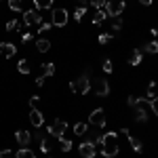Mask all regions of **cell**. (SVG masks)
<instances>
[{
	"label": "cell",
	"mask_w": 158,
	"mask_h": 158,
	"mask_svg": "<svg viewBox=\"0 0 158 158\" xmlns=\"http://www.w3.org/2000/svg\"><path fill=\"white\" fill-rule=\"evenodd\" d=\"M70 91L72 93H78V95H86L89 91H91V78H89V72L80 74L76 80L70 82Z\"/></svg>",
	"instance_id": "obj_1"
},
{
	"label": "cell",
	"mask_w": 158,
	"mask_h": 158,
	"mask_svg": "<svg viewBox=\"0 0 158 158\" xmlns=\"http://www.w3.org/2000/svg\"><path fill=\"white\" fill-rule=\"evenodd\" d=\"M51 23H53V27H65L68 25V11L65 9H53L51 11Z\"/></svg>",
	"instance_id": "obj_2"
},
{
	"label": "cell",
	"mask_w": 158,
	"mask_h": 158,
	"mask_svg": "<svg viewBox=\"0 0 158 158\" xmlns=\"http://www.w3.org/2000/svg\"><path fill=\"white\" fill-rule=\"evenodd\" d=\"M124 0H108L106 2V13H108V17H120V13L124 11Z\"/></svg>",
	"instance_id": "obj_3"
},
{
	"label": "cell",
	"mask_w": 158,
	"mask_h": 158,
	"mask_svg": "<svg viewBox=\"0 0 158 158\" xmlns=\"http://www.w3.org/2000/svg\"><path fill=\"white\" fill-rule=\"evenodd\" d=\"M47 131H49L51 137H57V139H59V137H63L65 131H68V122L59 118V120L53 122V124H49V127H47Z\"/></svg>",
	"instance_id": "obj_4"
},
{
	"label": "cell",
	"mask_w": 158,
	"mask_h": 158,
	"mask_svg": "<svg viewBox=\"0 0 158 158\" xmlns=\"http://www.w3.org/2000/svg\"><path fill=\"white\" fill-rule=\"evenodd\" d=\"M89 124H93V127H97V129H103V127H106V112L101 108L93 110V112L89 114Z\"/></svg>",
	"instance_id": "obj_5"
},
{
	"label": "cell",
	"mask_w": 158,
	"mask_h": 158,
	"mask_svg": "<svg viewBox=\"0 0 158 158\" xmlns=\"http://www.w3.org/2000/svg\"><path fill=\"white\" fill-rule=\"evenodd\" d=\"M23 23L25 25H40L42 23V13L36 11V9H30V11H23Z\"/></svg>",
	"instance_id": "obj_6"
},
{
	"label": "cell",
	"mask_w": 158,
	"mask_h": 158,
	"mask_svg": "<svg viewBox=\"0 0 158 158\" xmlns=\"http://www.w3.org/2000/svg\"><path fill=\"white\" fill-rule=\"evenodd\" d=\"M78 152L82 158H95L97 156V146H95V141H82L78 146Z\"/></svg>",
	"instance_id": "obj_7"
},
{
	"label": "cell",
	"mask_w": 158,
	"mask_h": 158,
	"mask_svg": "<svg viewBox=\"0 0 158 158\" xmlns=\"http://www.w3.org/2000/svg\"><path fill=\"white\" fill-rule=\"evenodd\" d=\"M93 93H95L97 97H108V95H110V85H108V80H103V78L93 80Z\"/></svg>",
	"instance_id": "obj_8"
},
{
	"label": "cell",
	"mask_w": 158,
	"mask_h": 158,
	"mask_svg": "<svg viewBox=\"0 0 158 158\" xmlns=\"http://www.w3.org/2000/svg\"><path fill=\"white\" fill-rule=\"evenodd\" d=\"M30 122L34 124V129H40V127L44 124V114H42L40 110L32 108V112H30Z\"/></svg>",
	"instance_id": "obj_9"
},
{
	"label": "cell",
	"mask_w": 158,
	"mask_h": 158,
	"mask_svg": "<svg viewBox=\"0 0 158 158\" xmlns=\"http://www.w3.org/2000/svg\"><path fill=\"white\" fill-rule=\"evenodd\" d=\"M15 53H17V47L13 42H0V55L2 57L11 59V57H15Z\"/></svg>",
	"instance_id": "obj_10"
},
{
	"label": "cell",
	"mask_w": 158,
	"mask_h": 158,
	"mask_svg": "<svg viewBox=\"0 0 158 158\" xmlns=\"http://www.w3.org/2000/svg\"><path fill=\"white\" fill-rule=\"evenodd\" d=\"M122 133L129 137V143H131V148H133V152H137V154H141V152H143V143H141V141H139L137 137H133L129 129H122Z\"/></svg>",
	"instance_id": "obj_11"
},
{
	"label": "cell",
	"mask_w": 158,
	"mask_h": 158,
	"mask_svg": "<svg viewBox=\"0 0 158 158\" xmlns=\"http://www.w3.org/2000/svg\"><path fill=\"white\" fill-rule=\"evenodd\" d=\"M133 118H135V122H139V124H146L148 118H150V114H148V110L143 108V106H137L135 112H133Z\"/></svg>",
	"instance_id": "obj_12"
},
{
	"label": "cell",
	"mask_w": 158,
	"mask_h": 158,
	"mask_svg": "<svg viewBox=\"0 0 158 158\" xmlns=\"http://www.w3.org/2000/svg\"><path fill=\"white\" fill-rule=\"evenodd\" d=\"M15 139H17V143H21V146L25 148L32 141V135H30V131H25V129H17V131H15Z\"/></svg>",
	"instance_id": "obj_13"
},
{
	"label": "cell",
	"mask_w": 158,
	"mask_h": 158,
	"mask_svg": "<svg viewBox=\"0 0 158 158\" xmlns=\"http://www.w3.org/2000/svg\"><path fill=\"white\" fill-rule=\"evenodd\" d=\"M99 150H101V156L114 158V156H118V150H120V146H101Z\"/></svg>",
	"instance_id": "obj_14"
},
{
	"label": "cell",
	"mask_w": 158,
	"mask_h": 158,
	"mask_svg": "<svg viewBox=\"0 0 158 158\" xmlns=\"http://www.w3.org/2000/svg\"><path fill=\"white\" fill-rule=\"evenodd\" d=\"M141 57H143V51L135 49L133 53L129 55V65H139V63H141Z\"/></svg>",
	"instance_id": "obj_15"
},
{
	"label": "cell",
	"mask_w": 158,
	"mask_h": 158,
	"mask_svg": "<svg viewBox=\"0 0 158 158\" xmlns=\"http://www.w3.org/2000/svg\"><path fill=\"white\" fill-rule=\"evenodd\" d=\"M34 9L36 11H49V9H53V0H34Z\"/></svg>",
	"instance_id": "obj_16"
},
{
	"label": "cell",
	"mask_w": 158,
	"mask_h": 158,
	"mask_svg": "<svg viewBox=\"0 0 158 158\" xmlns=\"http://www.w3.org/2000/svg\"><path fill=\"white\" fill-rule=\"evenodd\" d=\"M17 72L23 74V76H25V74H30V72H32L30 61H27V59H19V61H17Z\"/></svg>",
	"instance_id": "obj_17"
},
{
	"label": "cell",
	"mask_w": 158,
	"mask_h": 158,
	"mask_svg": "<svg viewBox=\"0 0 158 158\" xmlns=\"http://www.w3.org/2000/svg\"><path fill=\"white\" fill-rule=\"evenodd\" d=\"M106 19H108V13H106V9H97V13H95V17H93V25L103 23Z\"/></svg>",
	"instance_id": "obj_18"
},
{
	"label": "cell",
	"mask_w": 158,
	"mask_h": 158,
	"mask_svg": "<svg viewBox=\"0 0 158 158\" xmlns=\"http://www.w3.org/2000/svg\"><path fill=\"white\" fill-rule=\"evenodd\" d=\"M53 74H55V63H51V61L42 63V74H40V76L49 78V76H53Z\"/></svg>",
	"instance_id": "obj_19"
},
{
	"label": "cell",
	"mask_w": 158,
	"mask_h": 158,
	"mask_svg": "<svg viewBox=\"0 0 158 158\" xmlns=\"http://www.w3.org/2000/svg\"><path fill=\"white\" fill-rule=\"evenodd\" d=\"M36 49L40 51V53H49L51 51V40H47V38H40L36 42Z\"/></svg>",
	"instance_id": "obj_20"
},
{
	"label": "cell",
	"mask_w": 158,
	"mask_h": 158,
	"mask_svg": "<svg viewBox=\"0 0 158 158\" xmlns=\"http://www.w3.org/2000/svg\"><path fill=\"white\" fill-rule=\"evenodd\" d=\"M15 158H36V154H34V150H30V148H21V150H17Z\"/></svg>",
	"instance_id": "obj_21"
},
{
	"label": "cell",
	"mask_w": 158,
	"mask_h": 158,
	"mask_svg": "<svg viewBox=\"0 0 158 158\" xmlns=\"http://www.w3.org/2000/svg\"><path fill=\"white\" fill-rule=\"evenodd\" d=\"M120 30H122V19H120V17H112V27H110V32L116 36Z\"/></svg>",
	"instance_id": "obj_22"
},
{
	"label": "cell",
	"mask_w": 158,
	"mask_h": 158,
	"mask_svg": "<svg viewBox=\"0 0 158 158\" xmlns=\"http://www.w3.org/2000/svg\"><path fill=\"white\" fill-rule=\"evenodd\" d=\"M85 133H89V124L86 122H76L74 124V135L80 137V135H85Z\"/></svg>",
	"instance_id": "obj_23"
},
{
	"label": "cell",
	"mask_w": 158,
	"mask_h": 158,
	"mask_svg": "<svg viewBox=\"0 0 158 158\" xmlns=\"http://www.w3.org/2000/svg\"><path fill=\"white\" fill-rule=\"evenodd\" d=\"M59 150H61V152H70V150H72V141H70L65 135L59 137Z\"/></svg>",
	"instance_id": "obj_24"
},
{
	"label": "cell",
	"mask_w": 158,
	"mask_h": 158,
	"mask_svg": "<svg viewBox=\"0 0 158 158\" xmlns=\"http://www.w3.org/2000/svg\"><path fill=\"white\" fill-rule=\"evenodd\" d=\"M141 51H146V53H154V55H156V53H158V42H156V40H150V42L143 44V49H141Z\"/></svg>",
	"instance_id": "obj_25"
},
{
	"label": "cell",
	"mask_w": 158,
	"mask_h": 158,
	"mask_svg": "<svg viewBox=\"0 0 158 158\" xmlns=\"http://www.w3.org/2000/svg\"><path fill=\"white\" fill-rule=\"evenodd\" d=\"M112 38H114V34H112V32H101V34L97 36V42H99V44H108Z\"/></svg>",
	"instance_id": "obj_26"
},
{
	"label": "cell",
	"mask_w": 158,
	"mask_h": 158,
	"mask_svg": "<svg viewBox=\"0 0 158 158\" xmlns=\"http://www.w3.org/2000/svg\"><path fill=\"white\" fill-rule=\"evenodd\" d=\"M40 152H42V154H49L51 152V139H47V137L40 139Z\"/></svg>",
	"instance_id": "obj_27"
},
{
	"label": "cell",
	"mask_w": 158,
	"mask_h": 158,
	"mask_svg": "<svg viewBox=\"0 0 158 158\" xmlns=\"http://www.w3.org/2000/svg\"><path fill=\"white\" fill-rule=\"evenodd\" d=\"M17 30H21V23H19L17 19H11V21L6 23V32H17Z\"/></svg>",
	"instance_id": "obj_28"
},
{
	"label": "cell",
	"mask_w": 158,
	"mask_h": 158,
	"mask_svg": "<svg viewBox=\"0 0 158 158\" xmlns=\"http://www.w3.org/2000/svg\"><path fill=\"white\" fill-rule=\"evenodd\" d=\"M21 4H23V0H9V9L11 11L21 13Z\"/></svg>",
	"instance_id": "obj_29"
},
{
	"label": "cell",
	"mask_w": 158,
	"mask_h": 158,
	"mask_svg": "<svg viewBox=\"0 0 158 158\" xmlns=\"http://www.w3.org/2000/svg\"><path fill=\"white\" fill-rule=\"evenodd\" d=\"M85 13H86V9L76 6V11H74V19H76V21H82V19H85Z\"/></svg>",
	"instance_id": "obj_30"
},
{
	"label": "cell",
	"mask_w": 158,
	"mask_h": 158,
	"mask_svg": "<svg viewBox=\"0 0 158 158\" xmlns=\"http://www.w3.org/2000/svg\"><path fill=\"white\" fill-rule=\"evenodd\" d=\"M101 68H103V72H106V74H112V70H114V65H112V61H110V59H103Z\"/></svg>",
	"instance_id": "obj_31"
},
{
	"label": "cell",
	"mask_w": 158,
	"mask_h": 158,
	"mask_svg": "<svg viewBox=\"0 0 158 158\" xmlns=\"http://www.w3.org/2000/svg\"><path fill=\"white\" fill-rule=\"evenodd\" d=\"M150 110H152V114H154V116H158V95L150 101Z\"/></svg>",
	"instance_id": "obj_32"
},
{
	"label": "cell",
	"mask_w": 158,
	"mask_h": 158,
	"mask_svg": "<svg viewBox=\"0 0 158 158\" xmlns=\"http://www.w3.org/2000/svg\"><path fill=\"white\" fill-rule=\"evenodd\" d=\"M51 27H53V23H51V21H42V23H40V27H38V32H51Z\"/></svg>",
	"instance_id": "obj_33"
},
{
	"label": "cell",
	"mask_w": 158,
	"mask_h": 158,
	"mask_svg": "<svg viewBox=\"0 0 158 158\" xmlns=\"http://www.w3.org/2000/svg\"><path fill=\"white\" fill-rule=\"evenodd\" d=\"M0 158H15V154H13L9 148H4V150H0Z\"/></svg>",
	"instance_id": "obj_34"
},
{
	"label": "cell",
	"mask_w": 158,
	"mask_h": 158,
	"mask_svg": "<svg viewBox=\"0 0 158 158\" xmlns=\"http://www.w3.org/2000/svg\"><path fill=\"white\" fill-rule=\"evenodd\" d=\"M89 2H91V4H93V6H95V9H103V6H106V2H108V0H89Z\"/></svg>",
	"instance_id": "obj_35"
},
{
	"label": "cell",
	"mask_w": 158,
	"mask_h": 158,
	"mask_svg": "<svg viewBox=\"0 0 158 158\" xmlns=\"http://www.w3.org/2000/svg\"><path fill=\"white\" fill-rule=\"evenodd\" d=\"M38 101H40V97H38V95H32V97H30V106L34 108V106H36Z\"/></svg>",
	"instance_id": "obj_36"
},
{
	"label": "cell",
	"mask_w": 158,
	"mask_h": 158,
	"mask_svg": "<svg viewBox=\"0 0 158 158\" xmlns=\"http://www.w3.org/2000/svg\"><path fill=\"white\" fill-rule=\"evenodd\" d=\"M21 40H23V42H30V40H32V34H30V32H25L23 36H21Z\"/></svg>",
	"instance_id": "obj_37"
},
{
	"label": "cell",
	"mask_w": 158,
	"mask_h": 158,
	"mask_svg": "<svg viewBox=\"0 0 158 158\" xmlns=\"http://www.w3.org/2000/svg\"><path fill=\"white\" fill-rule=\"evenodd\" d=\"M44 80H47L44 76H38V78H36V85H38V86H42V85H44Z\"/></svg>",
	"instance_id": "obj_38"
},
{
	"label": "cell",
	"mask_w": 158,
	"mask_h": 158,
	"mask_svg": "<svg viewBox=\"0 0 158 158\" xmlns=\"http://www.w3.org/2000/svg\"><path fill=\"white\" fill-rule=\"evenodd\" d=\"M76 4H78V6H82V9H86V0H76Z\"/></svg>",
	"instance_id": "obj_39"
},
{
	"label": "cell",
	"mask_w": 158,
	"mask_h": 158,
	"mask_svg": "<svg viewBox=\"0 0 158 158\" xmlns=\"http://www.w3.org/2000/svg\"><path fill=\"white\" fill-rule=\"evenodd\" d=\"M139 2H141L143 6H150V4H152V0H139Z\"/></svg>",
	"instance_id": "obj_40"
},
{
	"label": "cell",
	"mask_w": 158,
	"mask_h": 158,
	"mask_svg": "<svg viewBox=\"0 0 158 158\" xmlns=\"http://www.w3.org/2000/svg\"><path fill=\"white\" fill-rule=\"evenodd\" d=\"M150 32H152V36H158V27H152Z\"/></svg>",
	"instance_id": "obj_41"
},
{
	"label": "cell",
	"mask_w": 158,
	"mask_h": 158,
	"mask_svg": "<svg viewBox=\"0 0 158 158\" xmlns=\"http://www.w3.org/2000/svg\"><path fill=\"white\" fill-rule=\"evenodd\" d=\"M51 158H53V156H51Z\"/></svg>",
	"instance_id": "obj_42"
}]
</instances>
